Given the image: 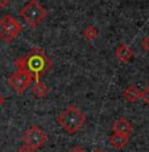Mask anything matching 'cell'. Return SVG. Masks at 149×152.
Returning <instances> with one entry per match:
<instances>
[{"instance_id": "18", "label": "cell", "mask_w": 149, "mask_h": 152, "mask_svg": "<svg viewBox=\"0 0 149 152\" xmlns=\"http://www.w3.org/2000/svg\"><path fill=\"white\" fill-rule=\"evenodd\" d=\"M4 102H5V98H4V97H3V95H1V94H0V107H1V106H3V104H4Z\"/></svg>"}, {"instance_id": "8", "label": "cell", "mask_w": 149, "mask_h": 152, "mask_svg": "<svg viewBox=\"0 0 149 152\" xmlns=\"http://www.w3.org/2000/svg\"><path fill=\"white\" fill-rule=\"evenodd\" d=\"M133 50L131 49V46H128L127 44H120V45L116 48L115 50V56L118 57V60L120 61L121 64H127L132 60L133 57Z\"/></svg>"}, {"instance_id": "2", "label": "cell", "mask_w": 149, "mask_h": 152, "mask_svg": "<svg viewBox=\"0 0 149 152\" xmlns=\"http://www.w3.org/2000/svg\"><path fill=\"white\" fill-rule=\"evenodd\" d=\"M57 122L68 134H75L86 123V116L74 104H70L57 116Z\"/></svg>"}, {"instance_id": "7", "label": "cell", "mask_w": 149, "mask_h": 152, "mask_svg": "<svg viewBox=\"0 0 149 152\" xmlns=\"http://www.w3.org/2000/svg\"><path fill=\"white\" fill-rule=\"evenodd\" d=\"M133 126L128 119L125 118H119L118 121H115V123L112 124V131L115 134H120L124 136H129V134L132 132Z\"/></svg>"}, {"instance_id": "16", "label": "cell", "mask_w": 149, "mask_h": 152, "mask_svg": "<svg viewBox=\"0 0 149 152\" xmlns=\"http://www.w3.org/2000/svg\"><path fill=\"white\" fill-rule=\"evenodd\" d=\"M17 152H34L33 150H32V148L31 147H28V145L27 144H23L21 145V147H20L19 148V151H17Z\"/></svg>"}, {"instance_id": "9", "label": "cell", "mask_w": 149, "mask_h": 152, "mask_svg": "<svg viewBox=\"0 0 149 152\" xmlns=\"http://www.w3.org/2000/svg\"><path fill=\"white\" fill-rule=\"evenodd\" d=\"M108 142H110V144L115 148V150H123V148H125L128 145L129 136H124V135H120V134L113 132L112 135L110 136Z\"/></svg>"}, {"instance_id": "17", "label": "cell", "mask_w": 149, "mask_h": 152, "mask_svg": "<svg viewBox=\"0 0 149 152\" xmlns=\"http://www.w3.org/2000/svg\"><path fill=\"white\" fill-rule=\"evenodd\" d=\"M11 0H0V8H5L8 4H9Z\"/></svg>"}, {"instance_id": "5", "label": "cell", "mask_w": 149, "mask_h": 152, "mask_svg": "<svg viewBox=\"0 0 149 152\" xmlns=\"http://www.w3.org/2000/svg\"><path fill=\"white\" fill-rule=\"evenodd\" d=\"M48 142V136L39 126H32L24 134V144L31 147L33 151L42 148Z\"/></svg>"}, {"instance_id": "14", "label": "cell", "mask_w": 149, "mask_h": 152, "mask_svg": "<svg viewBox=\"0 0 149 152\" xmlns=\"http://www.w3.org/2000/svg\"><path fill=\"white\" fill-rule=\"evenodd\" d=\"M141 46H142V49H144L145 52H149V36H147V37H144V39H142Z\"/></svg>"}, {"instance_id": "11", "label": "cell", "mask_w": 149, "mask_h": 152, "mask_svg": "<svg viewBox=\"0 0 149 152\" xmlns=\"http://www.w3.org/2000/svg\"><path fill=\"white\" fill-rule=\"evenodd\" d=\"M48 94H49V87L44 82H41V81H37L33 86V95L37 98H45Z\"/></svg>"}, {"instance_id": "13", "label": "cell", "mask_w": 149, "mask_h": 152, "mask_svg": "<svg viewBox=\"0 0 149 152\" xmlns=\"http://www.w3.org/2000/svg\"><path fill=\"white\" fill-rule=\"evenodd\" d=\"M141 99L145 102V104L149 106V85L145 87L144 91H141Z\"/></svg>"}, {"instance_id": "10", "label": "cell", "mask_w": 149, "mask_h": 152, "mask_svg": "<svg viewBox=\"0 0 149 152\" xmlns=\"http://www.w3.org/2000/svg\"><path fill=\"white\" fill-rule=\"evenodd\" d=\"M123 95H124V98L127 99L128 102H136L139 98H141V91L137 89L135 85H131V86H128L127 89L124 90Z\"/></svg>"}, {"instance_id": "15", "label": "cell", "mask_w": 149, "mask_h": 152, "mask_svg": "<svg viewBox=\"0 0 149 152\" xmlns=\"http://www.w3.org/2000/svg\"><path fill=\"white\" fill-rule=\"evenodd\" d=\"M68 152H87V151L84 150L83 147H81V145H74V147H71Z\"/></svg>"}, {"instance_id": "1", "label": "cell", "mask_w": 149, "mask_h": 152, "mask_svg": "<svg viewBox=\"0 0 149 152\" xmlns=\"http://www.w3.org/2000/svg\"><path fill=\"white\" fill-rule=\"evenodd\" d=\"M13 64L17 72L28 74L36 82L40 81V78L45 75L53 66L52 60L40 46H33L25 56L17 57Z\"/></svg>"}, {"instance_id": "4", "label": "cell", "mask_w": 149, "mask_h": 152, "mask_svg": "<svg viewBox=\"0 0 149 152\" xmlns=\"http://www.w3.org/2000/svg\"><path fill=\"white\" fill-rule=\"evenodd\" d=\"M21 24L11 15H5L0 19V39L4 42H11L21 32Z\"/></svg>"}, {"instance_id": "12", "label": "cell", "mask_w": 149, "mask_h": 152, "mask_svg": "<svg viewBox=\"0 0 149 152\" xmlns=\"http://www.w3.org/2000/svg\"><path fill=\"white\" fill-rule=\"evenodd\" d=\"M98 29L94 25H87L86 28L83 29V32H82V34H83V39L86 40V41H94L96 39V36H98Z\"/></svg>"}, {"instance_id": "3", "label": "cell", "mask_w": 149, "mask_h": 152, "mask_svg": "<svg viewBox=\"0 0 149 152\" xmlns=\"http://www.w3.org/2000/svg\"><path fill=\"white\" fill-rule=\"evenodd\" d=\"M19 15L32 28H36L46 17L48 11H46L37 0H29L27 4L19 11Z\"/></svg>"}, {"instance_id": "6", "label": "cell", "mask_w": 149, "mask_h": 152, "mask_svg": "<svg viewBox=\"0 0 149 152\" xmlns=\"http://www.w3.org/2000/svg\"><path fill=\"white\" fill-rule=\"evenodd\" d=\"M32 81L33 80L28 74L21 73V72H16L8 78V85L16 91L17 95H23V93L31 86Z\"/></svg>"}, {"instance_id": "19", "label": "cell", "mask_w": 149, "mask_h": 152, "mask_svg": "<svg viewBox=\"0 0 149 152\" xmlns=\"http://www.w3.org/2000/svg\"><path fill=\"white\" fill-rule=\"evenodd\" d=\"M92 152H104V151H102V150H94Z\"/></svg>"}]
</instances>
